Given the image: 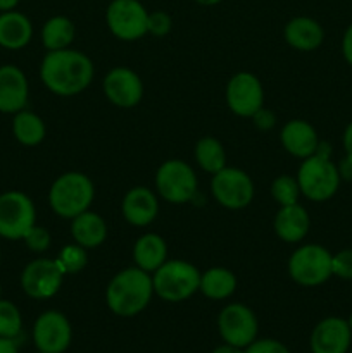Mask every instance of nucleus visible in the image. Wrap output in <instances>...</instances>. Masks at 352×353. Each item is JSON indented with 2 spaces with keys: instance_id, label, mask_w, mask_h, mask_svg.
Segmentation results:
<instances>
[{
  "instance_id": "12",
  "label": "nucleus",
  "mask_w": 352,
  "mask_h": 353,
  "mask_svg": "<svg viewBox=\"0 0 352 353\" xmlns=\"http://www.w3.org/2000/svg\"><path fill=\"white\" fill-rule=\"evenodd\" d=\"M64 276L55 259H37L21 272V288L30 299L48 300L57 295Z\"/></svg>"
},
{
  "instance_id": "30",
  "label": "nucleus",
  "mask_w": 352,
  "mask_h": 353,
  "mask_svg": "<svg viewBox=\"0 0 352 353\" xmlns=\"http://www.w3.org/2000/svg\"><path fill=\"white\" fill-rule=\"evenodd\" d=\"M55 262L59 264V268L62 269L64 274H78L83 269L86 268V262H88V255H86V248H83L81 245L72 243L66 245L61 252H59Z\"/></svg>"
},
{
  "instance_id": "6",
  "label": "nucleus",
  "mask_w": 352,
  "mask_h": 353,
  "mask_svg": "<svg viewBox=\"0 0 352 353\" xmlns=\"http://www.w3.org/2000/svg\"><path fill=\"white\" fill-rule=\"evenodd\" d=\"M331 257L333 255L321 245H302L289 259L290 278L306 288L323 285L333 276Z\"/></svg>"
},
{
  "instance_id": "7",
  "label": "nucleus",
  "mask_w": 352,
  "mask_h": 353,
  "mask_svg": "<svg viewBox=\"0 0 352 353\" xmlns=\"http://www.w3.org/2000/svg\"><path fill=\"white\" fill-rule=\"evenodd\" d=\"M37 224V209L26 193L9 190L0 195V238L23 240Z\"/></svg>"
},
{
  "instance_id": "8",
  "label": "nucleus",
  "mask_w": 352,
  "mask_h": 353,
  "mask_svg": "<svg viewBox=\"0 0 352 353\" xmlns=\"http://www.w3.org/2000/svg\"><path fill=\"white\" fill-rule=\"evenodd\" d=\"M195 171L179 159L166 161L155 172V188L157 193L169 203H186L193 200L197 193Z\"/></svg>"
},
{
  "instance_id": "22",
  "label": "nucleus",
  "mask_w": 352,
  "mask_h": 353,
  "mask_svg": "<svg viewBox=\"0 0 352 353\" xmlns=\"http://www.w3.org/2000/svg\"><path fill=\"white\" fill-rule=\"evenodd\" d=\"M33 38V24L30 17L17 10L0 12V47L7 50L24 48Z\"/></svg>"
},
{
  "instance_id": "25",
  "label": "nucleus",
  "mask_w": 352,
  "mask_h": 353,
  "mask_svg": "<svg viewBox=\"0 0 352 353\" xmlns=\"http://www.w3.org/2000/svg\"><path fill=\"white\" fill-rule=\"evenodd\" d=\"M237 290V278L226 268H211L200 274L199 292L209 300H226Z\"/></svg>"
},
{
  "instance_id": "17",
  "label": "nucleus",
  "mask_w": 352,
  "mask_h": 353,
  "mask_svg": "<svg viewBox=\"0 0 352 353\" xmlns=\"http://www.w3.org/2000/svg\"><path fill=\"white\" fill-rule=\"evenodd\" d=\"M30 85L28 78L17 65H0V112L16 114L28 103Z\"/></svg>"
},
{
  "instance_id": "3",
  "label": "nucleus",
  "mask_w": 352,
  "mask_h": 353,
  "mask_svg": "<svg viewBox=\"0 0 352 353\" xmlns=\"http://www.w3.org/2000/svg\"><path fill=\"white\" fill-rule=\"evenodd\" d=\"M331 147L320 141L316 154L304 159L297 171L300 193L313 202H324L337 193L340 186V172L330 159Z\"/></svg>"
},
{
  "instance_id": "10",
  "label": "nucleus",
  "mask_w": 352,
  "mask_h": 353,
  "mask_svg": "<svg viewBox=\"0 0 352 353\" xmlns=\"http://www.w3.org/2000/svg\"><path fill=\"white\" fill-rule=\"evenodd\" d=\"M211 192L221 207L230 210L245 209L254 199V183L251 176L238 168H223L213 174Z\"/></svg>"
},
{
  "instance_id": "27",
  "label": "nucleus",
  "mask_w": 352,
  "mask_h": 353,
  "mask_svg": "<svg viewBox=\"0 0 352 353\" xmlns=\"http://www.w3.org/2000/svg\"><path fill=\"white\" fill-rule=\"evenodd\" d=\"M76 37V28L69 17L54 16L45 21L41 28V43L48 52L69 48Z\"/></svg>"
},
{
  "instance_id": "23",
  "label": "nucleus",
  "mask_w": 352,
  "mask_h": 353,
  "mask_svg": "<svg viewBox=\"0 0 352 353\" xmlns=\"http://www.w3.org/2000/svg\"><path fill=\"white\" fill-rule=\"evenodd\" d=\"M133 261L137 268L152 274L168 261V245L155 233H145L135 241Z\"/></svg>"
},
{
  "instance_id": "34",
  "label": "nucleus",
  "mask_w": 352,
  "mask_h": 353,
  "mask_svg": "<svg viewBox=\"0 0 352 353\" xmlns=\"http://www.w3.org/2000/svg\"><path fill=\"white\" fill-rule=\"evenodd\" d=\"M331 272L340 279H352V248L338 252L331 257Z\"/></svg>"
},
{
  "instance_id": "20",
  "label": "nucleus",
  "mask_w": 352,
  "mask_h": 353,
  "mask_svg": "<svg viewBox=\"0 0 352 353\" xmlns=\"http://www.w3.org/2000/svg\"><path fill=\"white\" fill-rule=\"evenodd\" d=\"M285 41L300 52H313L323 43L324 31L316 19L307 16L293 17L283 30Z\"/></svg>"
},
{
  "instance_id": "18",
  "label": "nucleus",
  "mask_w": 352,
  "mask_h": 353,
  "mask_svg": "<svg viewBox=\"0 0 352 353\" xmlns=\"http://www.w3.org/2000/svg\"><path fill=\"white\" fill-rule=\"evenodd\" d=\"M121 212L131 226H148L150 223H154L159 214L157 196L145 186H135V188L128 190V193L124 195Z\"/></svg>"
},
{
  "instance_id": "11",
  "label": "nucleus",
  "mask_w": 352,
  "mask_h": 353,
  "mask_svg": "<svg viewBox=\"0 0 352 353\" xmlns=\"http://www.w3.org/2000/svg\"><path fill=\"white\" fill-rule=\"evenodd\" d=\"M217 331L224 343L247 348L252 341L257 340V317L244 303H230L217 316Z\"/></svg>"
},
{
  "instance_id": "44",
  "label": "nucleus",
  "mask_w": 352,
  "mask_h": 353,
  "mask_svg": "<svg viewBox=\"0 0 352 353\" xmlns=\"http://www.w3.org/2000/svg\"><path fill=\"white\" fill-rule=\"evenodd\" d=\"M347 323H349V326H351V331H352V314H351V317H349Z\"/></svg>"
},
{
  "instance_id": "45",
  "label": "nucleus",
  "mask_w": 352,
  "mask_h": 353,
  "mask_svg": "<svg viewBox=\"0 0 352 353\" xmlns=\"http://www.w3.org/2000/svg\"><path fill=\"white\" fill-rule=\"evenodd\" d=\"M0 299H2V283H0Z\"/></svg>"
},
{
  "instance_id": "31",
  "label": "nucleus",
  "mask_w": 352,
  "mask_h": 353,
  "mask_svg": "<svg viewBox=\"0 0 352 353\" xmlns=\"http://www.w3.org/2000/svg\"><path fill=\"white\" fill-rule=\"evenodd\" d=\"M300 186L297 178L289 174H282L273 181L271 185V196L276 200L280 207L285 205H293V203H299Z\"/></svg>"
},
{
  "instance_id": "13",
  "label": "nucleus",
  "mask_w": 352,
  "mask_h": 353,
  "mask_svg": "<svg viewBox=\"0 0 352 353\" xmlns=\"http://www.w3.org/2000/svg\"><path fill=\"white\" fill-rule=\"evenodd\" d=\"M31 336L38 352L64 353L71 345L72 327L64 314L59 310H47L37 317Z\"/></svg>"
},
{
  "instance_id": "24",
  "label": "nucleus",
  "mask_w": 352,
  "mask_h": 353,
  "mask_svg": "<svg viewBox=\"0 0 352 353\" xmlns=\"http://www.w3.org/2000/svg\"><path fill=\"white\" fill-rule=\"evenodd\" d=\"M71 234L75 243L90 250V248L100 247L106 241L107 224L102 216L85 210L71 219Z\"/></svg>"
},
{
  "instance_id": "16",
  "label": "nucleus",
  "mask_w": 352,
  "mask_h": 353,
  "mask_svg": "<svg viewBox=\"0 0 352 353\" xmlns=\"http://www.w3.org/2000/svg\"><path fill=\"white\" fill-rule=\"evenodd\" d=\"M351 343V326L342 317H326L320 321L309 338V347L313 353H347Z\"/></svg>"
},
{
  "instance_id": "29",
  "label": "nucleus",
  "mask_w": 352,
  "mask_h": 353,
  "mask_svg": "<svg viewBox=\"0 0 352 353\" xmlns=\"http://www.w3.org/2000/svg\"><path fill=\"white\" fill-rule=\"evenodd\" d=\"M23 331V316L9 300L0 299V338L16 340Z\"/></svg>"
},
{
  "instance_id": "19",
  "label": "nucleus",
  "mask_w": 352,
  "mask_h": 353,
  "mask_svg": "<svg viewBox=\"0 0 352 353\" xmlns=\"http://www.w3.org/2000/svg\"><path fill=\"white\" fill-rule=\"evenodd\" d=\"M280 140L290 155L302 161L316 154L317 145H320V138L313 124L302 119L289 121L280 133Z\"/></svg>"
},
{
  "instance_id": "28",
  "label": "nucleus",
  "mask_w": 352,
  "mask_h": 353,
  "mask_svg": "<svg viewBox=\"0 0 352 353\" xmlns=\"http://www.w3.org/2000/svg\"><path fill=\"white\" fill-rule=\"evenodd\" d=\"M195 161L209 174H216L226 168V152L219 140L213 137L200 138L195 145Z\"/></svg>"
},
{
  "instance_id": "5",
  "label": "nucleus",
  "mask_w": 352,
  "mask_h": 353,
  "mask_svg": "<svg viewBox=\"0 0 352 353\" xmlns=\"http://www.w3.org/2000/svg\"><path fill=\"white\" fill-rule=\"evenodd\" d=\"M202 272L186 261H166L157 271L152 272L154 293L169 303L188 300L199 292Z\"/></svg>"
},
{
  "instance_id": "47",
  "label": "nucleus",
  "mask_w": 352,
  "mask_h": 353,
  "mask_svg": "<svg viewBox=\"0 0 352 353\" xmlns=\"http://www.w3.org/2000/svg\"><path fill=\"white\" fill-rule=\"evenodd\" d=\"M38 353H43V352H38Z\"/></svg>"
},
{
  "instance_id": "4",
  "label": "nucleus",
  "mask_w": 352,
  "mask_h": 353,
  "mask_svg": "<svg viewBox=\"0 0 352 353\" xmlns=\"http://www.w3.org/2000/svg\"><path fill=\"white\" fill-rule=\"evenodd\" d=\"M95 199L93 181L83 172H64L59 176L48 192V205L62 219H72L88 207Z\"/></svg>"
},
{
  "instance_id": "33",
  "label": "nucleus",
  "mask_w": 352,
  "mask_h": 353,
  "mask_svg": "<svg viewBox=\"0 0 352 353\" xmlns=\"http://www.w3.org/2000/svg\"><path fill=\"white\" fill-rule=\"evenodd\" d=\"M173 28V19L168 12L164 10H154V12H148V21H147V31L152 37H166V34L171 31Z\"/></svg>"
},
{
  "instance_id": "9",
  "label": "nucleus",
  "mask_w": 352,
  "mask_h": 353,
  "mask_svg": "<svg viewBox=\"0 0 352 353\" xmlns=\"http://www.w3.org/2000/svg\"><path fill=\"white\" fill-rule=\"evenodd\" d=\"M148 10L140 0H110L106 10V23L110 33L123 41L144 38L147 31Z\"/></svg>"
},
{
  "instance_id": "41",
  "label": "nucleus",
  "mask_w": 352,
  "mask_h": 353,
  "mask_svg": "<svg viewBox=\"0 0 352 353\" xmlns=\"http://www.w3.org/2000/svg\"><path fill=\"white\" fill-rule=\"evenodd\" d=\"M211 353H245V352H244V348H238V347H233V345L224 343V345H219V347L214 348Z\"/></svg>"
},
{
  "instance_id": "2",
  "label": "nucleus",
  "mask_w": 352,
  "mask_h": 353,
  "mask_svg": "<svg viewBox=\"0 0 352 353\" xmlns=\"http://www.w3.org/2000/svg\"><path fill=\"white\" fill-rule=\"evenodd\" d=\"M154 295L152 276L140 268H128L117 272L106 290L107 307L119 317H135L144 312Z\"/></svg>"
},
{
  "instance_id": "37",
  "label": "nucleus",
  "mask_w": 352,
  "mask_h": 353,
  "mask_svg": "<svg viewBox=\"0 0 352 353\" xmlns=\"http://www.w3.org/2000/svg\"><path fill=\"white\" fill-rule=\"evenodd\" d=\"M342 54L347 64L352 65V24L345 30L344 38H342Z\"/></svg>"
},
{
  "instance_id": "40",
  "label": "nucleus",
  "mask_w": 352,
  "mask_h": 353,
  "mask_svg": "<svg viewBox=\"0 0 352 353\" xmlns=\"http://www.w3.org/2000/svg\"><path fill=\"white\" fill-rule=\"evenodd\" d=\"M344 148L347 157L352 159V123H349V126L344 131Z\"/></svg>"
},
{
  "instance_id": "42",
  "label": "nucleus",
  "mask_w": 352,
  "mask_h": 353,
  "mask_svg": "<svg viewBox=\"0 0 352 353\" xmlns=\"http://www.w3.org/2000/svg\"><path fill=\"white\" fill-rule=\"evenodd\" d=\"M19 3V0H0V12H6V10H14Z\"/></svg>"
},
{
  "instance_id": "39",
  "label": "nucleus",
  "mask_w": 352,
  "mask_h": 353,
  "mask_svg": "<svg viewBox=\"0 0 352 353\" xmlns=\"http://www.w3.org/2000/svg\"><path fill=\"white\" fill-rule=\"evenodd\" d=\"M0 353H19V350H17L16 340L0 338Z\"/></svg>"
},
{
  "instance_id": "43",
  "label": "nucleus",
  "mask_w": 352,
  "mask_h": 353,
  "mask_svg": "<svg viewBox=\"0 0 352 353\" xmlns=\"http://www.w3.org/2000/svg\"><path fill=\"white\" fill-rule=\"evenodd\" d=\"M195 2L200 3V6L211 7V6H217V3L223 2V0H195Z\"/></svg>"
},
{
  "instance_id": "38",
  "label": "nucleus",
  "mask_w": 352,
  "mask_h": 353,
  "mask_svg": "<svg viewBox=\"0 0 352 353\" xmlns=\"http://www.w3.org/2000/svg\"><path fill=\"white\" fill-rule=\"evenodd\" d=\"M338 172H340L342 179H352V159L345 155L344 161L338 165Z\"/></svg>"
},
{
  "instance_id": "14",
  "label": "nucleus",
  "mask_w": 352,
  "mask_h": 353,
  "mask_svg": "<svg viewBox=\"0 0 352 353\" xmlns=\"http://www.w3.org/2000/svg\"><path fill=\"white\" fill-rule=\"evenodd\" d=\"M226 103L233 114L252 117L264 103V90L252 72H237L226 85Z\"/></svg>"
},
{
  "instance_id": "26",
  "label": "nucleus",
  "mask_w": 352,
  "mask_h": 353,
  "mask_svg": "<svg viewBox=\"0 0 352 353\" xmlns=\"http://www.w3.org/2000/svg\"><path fill=\"white\" fill-rule=\"evenodd\" d=\"M12 134L24 147H37L47 134L43 119L31 110H19L14 114Z\"/></svg>"
},
{
  "instance_id": "46",
  "label": "nucleus",
  "mask_w": 352,
  "mask_h": 353,
  "mask_svg": "<svg viewBox=\"0 0 352 353\" xmlns=\"http://www.w3.org/2000/svg\"><path fill=\"white\" fill-rule=\"evenodd\" d=\"M0 259H2V250H0Z\"/></svg>"
},
{
  "instance_id": "36",
  "label": "nucleus",
  "mask_w": 352,
  "mask_h": 353,
  "mask_svg": "<svg viewBox=\"0 0 352 353\" xmlns=\"http://www.w3.org/2000/svg\"><path fill=\"white\" fill-rule=\"evenodd\" d=\"M252 121H254V126L259 128V130L262 131H268L271 130L273 126H275L276 123V116L271 112V110L264 109V107H261V109L257 110V112L254 114V116L251 117Z\"/></svg>"
},
{
  "instance_id": "15",
  "label": "nucleus",
  "mask_w": 352,
  "mask_h": 353,
  "mask_svg": "<svg viewBox=\"0 0 352 353\" xmlns=\"http://www.w3.org/2000/svg\"><path fill=\"white\" fill-rule=\"evenodd\" d=\"M102 88L107 100L121 109H131L138 105L144 97V83L140 76L130 68L110 69L104 78Z\"/></svg>"
},
{
  "instance_id": "21",
  "label": "nucleus",
  "mask_w": 352,
  "mask_h": 353,
  "mask_svg": "<svg viewBox=\"0 0 352 353\" xmlns=\"http://www.w3.org/2000/svg\"><path fill=\"white\" fill-rule=\"evenodd\" d=\"M273 226H275L280 240L286 241V243H299L306 238L307 231L311 228L309 214L299 203L280 207Z\"/></svg>"
},
{
  "instance_id": "1",
  "label": "nucleus",
  "mask_w": 352,
  "mask_h": 353,
  "mask_svg": "<svg viewBox=\"0 0 352 353\" xmlns=\"http://www.w3.org/2000/svg\"><path fill=\"white\" fill-rule=\"evenodd\" d=\"M95 68L88 55L72 48L47 52L40 65L41 83L59 97H75L92 83Z\"/></svg>"
},
{
  "instance_id": "32",
  "label": "nucleus",
  "mask_w": 352,
  "mask_h": 353,
  "mask_svg": "<svg viewBox=\"0 0 352 353\" xmlns=\"http://www.w3.org/2000/svg\"><path fill=\"white\" fill-rule=\"evenodd\" d=\"M23 241L26 243V247L30 248L31 252L41 254V252H47L48 248H50L52 236L50 233H48L47 228L37 226V224H35V226L28 231L26 236L23 238Z\"/></svg>"
},
{
  "instance_id": "35",
  "label": "nucleus",
  "mask_w": 352,
  "mask_h": 353,
  "mask_svg": "<svg viewBox=\"0 0 352 353\" xmlns=\"http://www.w3.org/2000/svg\"><path fill=\"white\" fill-rule=\"evenodd\" d=\"M245 353H290L289 348L278 340H271V338H262V340H255L244 348Z\"/></svg>"
}]
</instances>
